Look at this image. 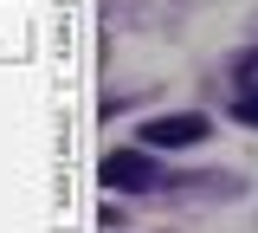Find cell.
<instances>
[{
  "instance_id": "cell-2",
  "label": "cell",
  "mask_w": 258,
  "mask_h": 233,
  "mask_svg": "<svg viewBox=\"0 0 258 233\" xmlns=\"http://www.w3.org/2000/svg\"><path fill=\"white\" fill-rule=\"evenodd\" d=\"M200 136H207V117H194V110H181V117H149L142 123V149H187Z\"/></svg>"
},
{
  "instance_id": "cell-1",
  "label": "cell",
  "mask_w": 258,
  "mask_h": 233,
  "mask_svg": "<svg viewBox=\"0 0 258 233\" xmlns=\"http://www.w3.org/2000/svg\"><path fill=\"white\" fill-rule=\"evenodd\" d=\"M97 181H103V188H123V195H142V188L161 181V168H155L149 149H110V156L97 162Z\"/></svg>"
},
{
  "instance_id": "cell-3",
  "label": "cell",
  "mask_w": 258,
  "mask_h": 233,
  "mask_svg": "<svg viewBox=\"0 0 258 233\" xmlns=\"http://www.w3.org/2000/svg\"><path fill=\"white\" fill-rule=\"evenodd\" d=\"M239 91H245V98H258V52H245V59H239Z\"/></svg>"
},
{
  "instance_id": "cell-4",
  "label": "cell",
  "mask_w": 258,
  "mask_h": 233,
  "mask_svg": "<svg viewBox=\"0 0 258 233\" xmlns=\"http://www.w3.org/2000/svg\"><path fill=\"white\" fill-rule=\"evenodd\" d=\"M232 117H239V123H258V98H239V104H232Z\"/></svg>"
}]
</instances>
